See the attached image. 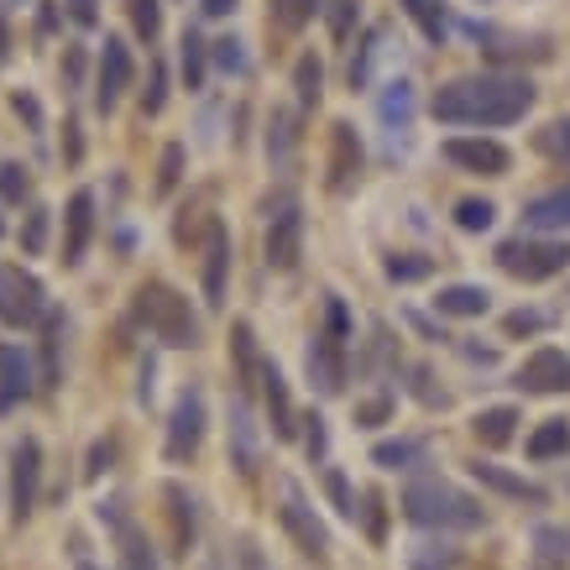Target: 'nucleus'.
I'll use <instances>...</instances> for the list:
<instances>
[{
    "label": "nucleus",
    "mask_w": 570,
    "mask_h": 570,
    "mask_svg": "<svg viewBox=\"0 0 570 570\" xmlns=\"http://www.w3.org/2000/svg\"><path fill=\"white\" fill-rule=\"evenodd\" d=\"M382 120L398 126V131H409V120H413V84L409 80L388 84V95H382Z\"/></svg>",
    "instance_id": "24"
},
{
    "label": "nucleus",
    "mask_w": 570,
    "mask_h": 570,
    "mask_svg": "<svg viewBox=\"0 0 570 570\" xmlns=\"http://www.w3.org/2000/svg\"><path fill=\"white\" fill-rule=\"evenodd\" d=\"M294 84H298V99H304V105H319V84H325V68H319L315 53H304V59H298Z\"/></svg>",
    "instance_id": "27"
},
{
    "label": "nucleus",
    "mask_w": 570,
    "mask_h": 570,
    "mask_svg": "<svg viewBox=\"0 0 570 570\" xmlns=\"http://www.w3.org/2000/svg\"><path fill=\"white\" fill-rule=\"evenodd\" d=\"M304 451L315 455V461L325 455V419H309V434H304Z\"/></svg>",
    "instance_id": "44"
},
{
    "label": "nucleus",
    "mask_w": 570,
    "mask_h": 570,
    "mask_svg": "<svg viewBox=\"0 0 570 570\" xmlns=\"http://www.w3.org/2000/svg\"><path fill=\"white\" fill-rule=\"evenodd\" d=\"M48 315V294L32 273H21L11 262H0V319L6 325H32Z\"/></svg>",
    "instance_id": "5"
},
{
    "label": "nucleus",
    "mask_w": 570,
    "mask_h": 570,
    "mask_svg": "<svg viewBox=\"0 0 570 570\" xmlns=\"http://www.w3.org/2000/svg\"><path fill=\"white\" fill-rule=\"evenodd\" d=\"M178 168H183V147H168L162 162H158V194H168V189L178 183Z\"/></svg>",
    "instance_id": "37"
},
{
    "label": "nucleus",
    "mask_w": 570,
    "mask_h": 570,
    "mask_svg": "<svg viewBox=\"0 0 570 570\" xmlns=\"http://www.w3.org/2000/svg\"><path fill=\"white\" fill-rule=\"evenodd\" d=\"M513 424H518V409H487V413H476V440H482V445H508Z\"/></svg>",
    "instance_id": "23"
},
{
    "label": "nucleus",
    "mask_w": 570,
    "mask_h": 570,
    "mask_svg": "<svg viewBox=\"0 0 570 570\" xmlns=\"http://www.w3.org/2000/svg\"><path fill=\"white\" fill-rule=\"evenodd\" d=\"M137 315L147 330H158L168 346H194L199 340V325L189 315V298H178L173 288H162V283H147L137 294Z\"/></svg>",
    "instance_id": "3"
},
{
    "label": "nucleus",
    "mask_w": 570,
    "mask_h": 570,
    "mask_svg": "<svg viewBox=\"0 0 570 570\" xmlns=\"http://www.w3.org/2000/svg\"><path fill=\"white\" fill-rule=\"evenodd\" d=\"M361 503H367V508H361V518H367V534H372V539H382V534H388V518H382V492H367Z\"/></svg>",
    "instance_id": "38"
},
{
    "label": "nucleus",
    "mask_w": 570,
    "mask_h": 570,
    "mask_svg": "<svg viewBox=\"0 0 570 570\" xmlns=\"http://www.w3.org/2000/svg\"><path fill=\"white\" fill-rule=\"evenodd\" d=\"M298 246H304V215H298L294 199H283L273 225H267V267L288 273V267L298 262Z\"/></svg>",
    "instance_id": "7"
},
{
    "label": "nucleus",
    "mask_w": 570,
    "mask_h": 570,
    "mask_svg": "<svg viewBox=\"0 0 570 570\" xmlns=\"http://www.w3.org/2000/svg\"><path fill=\"white\" fill-rule=\"evenodd\" d=\"M356 21V0H330V32L335 38H346Z\"/></svg>",
    "instance_id": "42"
},
{
    "label": "nucleus",
    "mask_w": 570,
    "mask_h": 570,
    "mask_svg": "<svg viewBox=\"0 0 570 570\" xmlns=\"http://www.w3.org/2000/svg\"><path fill=\"white\" fill-rule=\"evenodd\" d=\"M372 461H377V466H409V461H419V445H413V440H398V445H377Z\"/></svg>",
    "instance_id": "32"
},
{
    "label": "nucleus",
    "mask_w": 570,
    "mask_h": 570,
    "mask_svg": "<svg viewBox=\"0 0 570 570\" xmlns=\"http://www.w3.org/2000/svg\"><path fill=\"white\" fill-rule=\"evenodd\" d=\"M524 225H529V231H570V189L539 194L529 210H524Z\"/></svg>",
    "instance_id": "18"
},
{
    "label": "nucleus",
    "mask_w": 570,
    "mask_h": 570,
    "mask_svg": "<svg viewBox=\"0 0 570 570\" xmlns=\"http://www.w3.org/2000/svg\"><path fill=\"white\" fill-rule=\"evenodd\" d=\"M534 105V84L518 74H482V80H455L434 95V116L461 120V126H513Z\"/></svg>",
    "instance_id": "1"
},
{
    "label": "nucleus",
    "mask_w": 570,
    "mask_h": 570,
    "mask_svg": "<svg viewBox=\"0 0 570 570\" xmlns=\"http://www.w3.org/2000/svg\"><path fill=\"white\" fill-rule=\"evenodd\" d=\"M445 158L472 168V173H503V168H508V152L487 137H451L445 141Z\"/></svg>",
    "instance_id": "15"
},
{
    "label": "nucleus",
    "mask_w": 570,
    "mask_h": 570,
    "mask_svg": "<svg viewBox=\"0 0 570 570\" xmlns=\"http://www.w3.org/2000/svg\"><path fill=\"white\" fill-rule=\"evenodd\" d=\"M325 330H330L335 340H346V335H351V315H346V304H340V298L325 304Z\"/></svg>",
    "instance_id": "41"
},
{
    "label": "nucleus",
    "mask_w": 570,
    "mask_h": 570,
    "mask_svg": "<svg viewBox=\"0 0 570 570\" xmlns=\"http://www.w3.org/2000/svg\"><path fill=\"white\" fill-rule=\"evenodd\" d=\"M59 27V11H53V0H42V32H53Z\"/></svg>",
    "instance_id": "50"
},
{
    "label": "nucleus",
    "mask_w": 570,
    "mask_h": 570,
    "mask_svg": "<svg viewBox=\"0 0 570 570\" xmlns=\"http://www.w3.org/2000/svg\"><path fill=\"white\" fill-rule=\"evenodd\" d=\"M59 340H63V315H48V335H42V388L59 382Z\"/></svg>",
    "instance_id": "26"
},
{
    "label": "nucleus",
    "mask_w": 570,
    "mask_h": 570,
    "mask_svg": "<svg viewBox=\"0 0 570 570\" xmlns=\"http://www.w3.org/2000/svg\"><path fill=\"white\" fill-rule=\"evenodd\" d=\"M11 53V27H6V17H0V59Z\"/></svg>",
    "instance_id": "51"
},
{
    "label": "nucleus",
    "mask_w": 570,
    "mask_h": 570,
    "mask_svg": "<svg viewBox=\"0 0 570 570\" xmlns=\"http://www.w3.org/2000/svg\"><path fill=\"white\" fill-rule=\"evenodd\" d=\"M361 173V137L351 120H335L330 131V189H351V178Z\"/></svg>",
    "instance_id": "13"
},
{
    "label": "nucleus",
    "mask_w": 570,
    "mask_h": 570,
    "mask_svg": "<svg viewBox=\"0 0 570 570\" xmlns=\"http://www.w3.org/2000/svg\"><path fill=\"white\" fill-rule=\"evenodd\" d=\"M560 141H566V152H570V120H566V126H560Z\"/></svg>",
    "instance_id": "53"
},
{
    "label": "nucleus",
    "mask_w": 570,
    "mask_h": 570,
    "mask_svg": "<svg viewBox=\"0 0 570 570\" xmlns=\"http://www.w3.org/2000/svg\"><path fill=\"white\" fill-rule=\"evenodd\" d=\"M262 382H267L273 434H277V440H294V403H288V382H283V372H277V367H267V372H262Z\"/></svg>",
    "instance_id": "20"
},
{
    "label": "nucleus",
    "mask_w": 570,
    "mask_h": 570,
    "mask_svg": "<svg viewBox=\"0 0 570 570\" xmlns=\"http://www.w3.org/2000/svg\"><path fill=\"white\" fill-rule=\"evenodd\" d=\"M403 6H409V17L419 21V32L430 42L445 38V27H451V21H445V0H403Z\"/></svg>",
    "instance_id": "25"
},
{
    "label": "nucleus",
    "mask_w": 570,
    "mask_h": 570,
    "mask_svg": "<svg viewBox=\"0 0 570 570\" xmlns=\"http://www.w3.org/2000/svg\"><path fill=\"white\" fill-rule=\"evenodd\" d=\"M424 273H430V262H424V256H393V262H388V277H398V283L424 277Z\"/></svg>",
    "instance_id": "40"
},
{
    "label": "nucleus",
    "mask_w": 570,
    "mask_h": 570,
    "mask_svg": "<svg viewBox=\"0 0 570 570\" xmlns=\"http://www.w3.org/2000/svg\"><path fill=\"white\" fill-rule=\"evenodd\" d=\"M487 304H492V294L476 288V283H451V288H440V298H434V309H440V315H455V319L487 315Z\"/></svg>",
    "instance_id": "19"
},
{
    "label": "nucleus",
    "mask_w": 570,
    "mask_h": 570,
    "mask_svg": "<svg viewBox=\"0 0 570 570\" xmlns=\"http://www.w3.org/2000/svg\"><path fill=\"white\" fill-rule=\"evenodd\" d=\"M539 330V315H508V335H529Z\"/></svg>",
    "instance_id": "45"
},
{
    "label": "nucleus",
    "mask_w": 570,
    "mask_h": 570,
    "mask_svg": "<svg viewBox=\"0 0 570 570\" xmlns=\"http://www.w3.org/2000/svg\"><path fill=\"white\" fill-rule=\"evenodd\" d=\"M325 492H330V503L346 513V518H356V497H351V487H346V476H340V472H325Z\"/></svg>",
    "instance_id": "34"
},
{
    "label": "nucleus",
    "mask_w": 570,
    "mask_h": 570,
    "mask_svg": "<svg viewBox=\"0 0 570 570\" xmlns=\"http://www.w3.org/2000/svg\"><path fill=\"white\" fill-rule=\"evenodd\" d=\"M17 116H27V120H32V126H38V120H42L38 99H32V95H17Z\"/></svg>",
    "instance_id": "48"
},
{
    "label": "nucleus",
    "mask_w": 570,
    "mask_h": 570,
    "mask_svg": "<svg viewBox=\"0 0 570 570\" xmlns=\"http://www.w3.org/2000/svg\"><path fill=\"white\" fill-rule=\"evenodd\" d=\"M403 513H409L413 524H424V529H476L482 524V503L466 497L461 487H451V482H440V476L409 482Z\"/></svg>",
    "instance_id": "2"
},
{
    "label": "nucleus",
    "mask_w": 570,
    "mask_h": 570,
    "mask_svg": "<svg viewBox=\"0 0 570 570\" xmlns=\"http://www.w3.org/2000/svg\"><path fill=\"white\" fill-rule=\"evenodd\" d=\"M492 220H497L492 199H461V204H455V225H461V231H487Z\"/></svg>",
    "instance_id": "28"
},
{
    "label": "nucleus",
    "mask_w": 570,
    "mask_h": 570,
    "mask_svg": "<svg viewBox=\"0 0 570 570\" xmlns=\"http://www.w3.org/2000/svg\"><path fill=\"white\" fill-rule=\"evenodd\" d=\"M225 267H231V236L220 220H210V252H204V298L210 304H225Z\"/></svg>",
    "instance_id": "17"
},
{
    "label": "nucleus",
    "mask_w": 570,
    "mask_h": 570,
    "mask_svg": "<svg viewBox=\"0 0 570 570\" xmlns=\"http://www.w3.org/2000/svg\"><path fill=\"white\" fill-rule=\"evenodd\" d=\"M162 110V68H152V95H147V116Z\"/></svg>",
    "instance_id": "46"
},
{
    "label": "nucleus",
    "mask_w": 570,
    "mask_h": 570,
    "mask_svg": "<svg viewBox=\"0 0 570 570\" xmlns=\"http://www.w3.org/2000/svg\"><path fill=\"white\" fill-rule=\"evenodd\" d=\"M38 482H42V445L21 440L17 455H11V513H17V524L38 508Z\"/></svg>",
    "instance_id": "9"
},
{
    "label": "nucleus",
    "mask_w": 570,
    "mask_h": 570,
    "mask_svg": "<svg viewBox=\"0 0 570 570\" xmlns=\"http://www.w3.org/2000/svg\"><path fill=\"white\" fill-rule=\"evenodd\" d=\"M215 63H220V68H231V74H241V68H246V53H241V42H236V38H220V42H215Z\"/></svg>",
    "instance_id": "39"
},
{
    "label": "nucleus",
    "mask_w": 570,
    "mask_h": 570,
    "mask_svg": "<svg viewBox=\"0 0 570 570\" xmlns=\"http://www.w3.org/2000/svg\"><path fill=\"white\" fill-rule=\"evenodd\" d=\"M168 503H173V524H178V545L194 539V503L183 497V487H168Z\"/></svg>",
    "instance_id": "31"
},
{
    "label": "nucleus",
    "mask_w": 570,
    "mask_h": 570,
    "mask_svg": "<svg viewBox=\"0 0 570 570\" xmlns=\"http://www.w3.org/2000/svg\"><path fill=\"white\" fill-rule=\"evenodd\" d=\"M48 210H42V204H32V210H27V225H21V252L27 256H38L42 246H48Z\"/></svg>",
    "instance_id": "29"
},
{
    "label": "nucleus",
    "mask_w": 570,
    "mask_h": 570,
    "mask_svg": "<svg viewBox=\"0 0 570 570\" xmlns=\"http://www.w3.org/2000/svg\"><path fill=\"white\" fill-rule=\"evenodd\" d=\"M476 482H487V487H497L503 497H518V503H545V487H534V482H524V476H508L503 466H472Z\"/></svg>",
    "instance_id": "21"
},
{
    "label": "nucleus",
    "mask_w": 570,
    "mask_h": 570,
    "mask_svg": "<svg viewBox=\"0 0 570 570\" xmlns=\"http://www.w3.org/2000/svg\"><path fill=\"white\" fill-rule=\"evenodd\" d=\"M183 80H189V89L204 84V42L194 32H183Z\"/></svg>",
    "instance_id": "30"
},
{
    "label": "nucleus",
    "mask_w": 570,
    "mask_h": 570,
    "mask_svg": "<svg viewBox=\"0 0 570 570\" xmlns=\"http://www.w3.org/2000/svg\"><path fill=\"white\" fill-rule=\"evenodd\" d=\"M283 529L298 539V550L304 555H325L330 550V534H325V524H319L315 513H309V503L298 497V487H288V497H283Z\"/></svg>",
    "instance_id": "10"
},
{
    "label": "nucleus",
    "mask_w": 570,
    "mask_h": 570,
    "mask_svg": "<svg viewBox=\"0 0 570 570\" xmlns=\"http://www.w3.org/2000/svg\"><path fill=\"white\" fill-rule=\"evenodd\" d=\"M518 388L524 393H570V356L560 346H539L518 367Z\"/></svg>",
    "instance_id": "6"
},
{
    "label": "nucleus",
    "mask_w": 570,
    "mask_h": 570,
    "mask_svg": "<svg viewBox=\"0 0 570 570\" xmlns=\"http://www.w3.org/2000/svg\"><path fill=\"white\" fill-rule=\"evenodd\" d=\"M199 434H204V398L199 393H183L173 409V434H168V455L183 461V455H194Z\"/></svg>",
    "instance_id": "14"
},
{
    "label": "nucleus",
    "mask_w": 570,
    "mask_h": 570,
    "mask_svg": "<svg viewBox=\"0 0 570 570\" xmlns=\"http://www.w3.org/2000/svg\"><path fill=\"white\" fill-rule=\"evenodd\" d=\"M21 194H27V168H17V162H6V168H0V199H11V204H21Z\"/></svg>",
    "instance_id": "35"
},
{
    "label": "nucleus",
    "mask_w": 570,
    "mask_h": 570,
    "mask_svg": "<svg viewBox=\"0 0 570 570\" xmlns=\"http://www.w3.org/2000/svg\"><path fill=\"white\" fill-rule=\"evenodd\" d=\"M68 6H74V21H80V27H95V0H68Z\"/></svg>",
    "instance_id": "47"
},
{
    "label": "nucleus",
    "mask_w": 570,
    "mask_h": 570,
    "mask_svg": "<svg viewBox=\"0 0 570 570\" xmlns=\"http://www.w3.org/2000/svg\"><path fill=\"white\" fill-rule=\"evenodd\" d=\"M225 11H236V0H204V17H225Z\"/></svg>",
    "instance_id": "49"
},
{
    "label": "nucleus",
    "mask_w": 570,
    "mask_h": 570,
    "mask_svg": "<svg viewBox=\"0 0 570 570\" xmlns=\"http://www.w3.org/2000/svg\"><path fill=\"white\" fill-rule=\"evenodd\" d=\"M131 74H137V63H131V48L120 38H105V53H99V80H95V99L99 110H110L126 89H131Z\"/></svg>",
    "instance_id": "8"
},
{
    "label": "nucleus",
    "mask_w": 570,
    "mask_h": 570,
    "mask_svg": "<svg viewBox=\"0 0 570 570\" xmlns=\"http://www.w3.org/2000/svg\"><path fill=\"white\" fill-rule=\"evenodd\" d=\"M131 21H137V32L147 42L158 38V27H162V17H158V0H131Z\"/></svg>",
    "instance_id": "33"
},
{
    "label": "nucleus",
    "mask_w": 570,
    "mask_h": 570,
    "mask_svg": "<svg viewBox=\"0 0 570 570\" xmlns=\"http://www.w3.org/2000/svg\"><path fill=\"white\" fill-rule=\"evenodd\" d=\"M241 560H246V570H262V555H256L252 545H246V550H241Z\"/></svg>",
    "instance_id": "52"
},
{
    "label": "nucleus",
    "mask_w": 570,
    "mask_h": 570,
    "mask_svg": "<svg viewBox=\"0 0 570 570\" xmlns=\"http://www.w3.org/2000/svg\"><path fill=\"white\" fill-rule=\"evenodd\" d=\"M497 267L524 277V283H545V277L570 267V246L566 241H503L497 246Z\"/></svg>",
    "instance_id": "4"
},
{
    "label": "nucleus",
    "mask_w": 570,
    "mask_h": 570,
    "mask_svg": "<svg viewBox=\"0 0 570 570\" xmlns=\"http://www.w3.org/2000/svg\"><path fill=\"white\" fill-rule=\"evenodd\" d=\"M32 393V361L21 346H0V413H11Z\"/></svg>",
    "instance_id": "16"
},
{
    "label": "nucleus",
    "mask_w": 570,
    "mask_h": 570,
    "mask_svg": "<svg viewBox=\"0 0 570 570\" xmlns=\"http://www.w3.org/2000/svg\"><path fill=\"white\" fill-rule=\"evenodd\" d=\"M309 377H315L319 393H340V388H346V340H335L330 330L315 335V346H309Z\"/></svg>",
    "instance_id": "11"
},
{
    "label": "nucleus",
    "mask_w": 570,
    "mask_h": 570,
    "mask_svg": "<svg viewBox=\"0 0 570 570\" xmlns=\"http://www.w3.org/2000/svg\"><path fill=\"white\" fill-rule=\"evenodd\" d=\"M388 409H393L388 398H372V403H361V409H356V419H361V424H382V419H388Z\"/></svg>",
    "instance_id": "43"
},
{
    "label": "nucleus",
    "mask_w": 570,
    "mask_h": 570,
    "mask_svg": "<svg viewBox=\"0 0 570 570\" xmlns=\"http://www.w3.org/2000/svg\"><path fill=\"white\" fill-rule=\"evenodd\" d=\"M63 262L74 267L84 256V246H89V231H95V194L89 189H80V194L68 199V210H63Z\"/></svg>",
    "instance_id": "12"
},
{
    "label": "nucleus",
    "mask_w": 570,
    "mask_h": 570,
    "mask_svg": "<svg viewBox=\"0 0 570 570\" xmlns=\"http://www.w3.org/2000/svg\"><path fill=\"white\" fill-rule=\"evenodd\" d=\"M273 6H277V17L288 21V27H304V21L319 11V0H273Z\"/></svg>",
    "instance_id": "36"
},
{
    "label": "nucleus",
    "mask_w": 570,
    "mask_h": 570,
    "mask_svg": "<svg viewBox=\"0 0 570 570\" xmlns=\"http://www.w3.org/2000/svg\"><path fill=\"white\" fill-rule=\"evenodd\" d=\"M0 236H6V220H0Z\"/></svg>",
    "instance_id": "54"
},
{
    "label": "nucleus",
    "mask_w": 570,
    "mask_h": 570,
    "mask_svg": "<svg viewBox=\"0 0 570 570\" xmlns=\"http://www.w3.org/2000/svg\"><path fill=\"white\" fill-rule=\"evenodd\" d=\"M529 455L534 461H550V455H570V424L566 419H550L529 434Z\"/></svg>",
    "instance_id": "22"
}]
</instances>
